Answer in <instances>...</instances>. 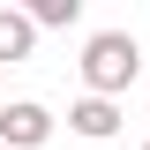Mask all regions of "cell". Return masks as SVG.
I'll return each mask as SVG.
<instances>
[{"mask_svg":"<svg viewBox=\"0 0 150 150\" xmlns=\"http://www.w3.org/2000/svg\"><path fill=\"white\" fill-rule=\"evenodd\" d=\"M75 68H83V98H112L120 105V90L143 75V45H135V30H90Z\"/></svg>","mask_w":150,"mask_h":150,"instance_id":"obj_1","label":"cell"},{"mask_svg":"<svg viewBox=\"0 0 150 150\" xmlns=\"http://www.w3.org/2000/svg\"><path fill=\"white\" fill-rule=\"evenodd\" d=\"M53 128H60V120L38 105V98H8V105H0V143H8V150H45Z\"/></svg>","mask_w":150,"mask_h":150,"instance_id":"obj_2","label":"cell"},{"mask_svg":"<svg viewBox=\"0 0 150 150\" xmlns=\"http://www.w3.org/2000/svg\"><path fill=\"white\" fill-rule=\"evenodd\" d=\"M68 135L112 143V135H120V105H112V98H75V105H68Z\"/></svg>","mask_w":150,"mask_h":150,"instance_id":"obj_3","label":"cell"},{"mask_svg":"<svg viewBox=\"0 0 150 150\" xmlns=\"http://www.w3.org/2000/svg\"><path fill=\"white\" fill-rule=\"evenodd\" d=\"M38 53V23L30 8H0V60H30Z\"/></svg>","mask_w":150,"mask_h":150,"instance_id":"obj_4","label":"cell"},{"mask_svg":"<svg viewBox=\"0 0 150 150\" xmlns=\"http://www.w3.org/2000/svg\"><path fill=\"white\" fill-rule=\"evenodd\" d=\"M75 15H83V0H30V23L38 30H68Z\"/></svg>","mask_w":150,"mask_h":150,"instance_id":"obj_5","label":"cell"},{"mask_svg":"<svg viewBox=\"0 0 150 150\" xmlns=\"http://www.w3.org/2000/svg\"><path fill=\"white\" fill-rule=\"evenodd\" d=\"M0 150H8V143H0Z\"/></svg>","mask_w":150,"mask_h":150,"instance_id":"obj_6","label":"cell"},{"mask_svg":"<svg viewBox=\"0 0 150 150\" xmlns=\"http://www.w3.org/2000/svg\"><path fill=\"white\" fill-rule=\"evenodd\" d=\"M143 150H150V143H143Z\"/></svg>","mask_w":150,"mask_h":150,"instance_id":"obj_7","label":"cell"}]
</instances>
